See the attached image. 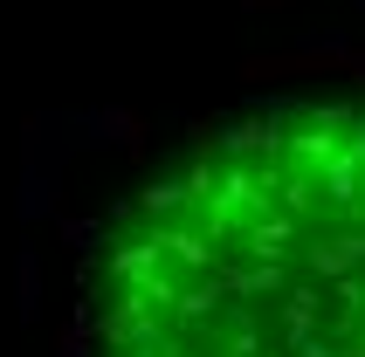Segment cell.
<instances>
[{
  "instance_id": "1",
  "label": "cell",
  "mask_w": 365,
  "mask_h": 357,
  "mask_svg": "<svg viewBox=\"0 0 365 357\" xmlns=\"http://www.w3.org/2000/svg\"><path fill=\"white\" fill-rule=\"evenodd\" d=\"M97 357H365V103L221 131L118 213Z\"/></svg>"
}]
</instances>
